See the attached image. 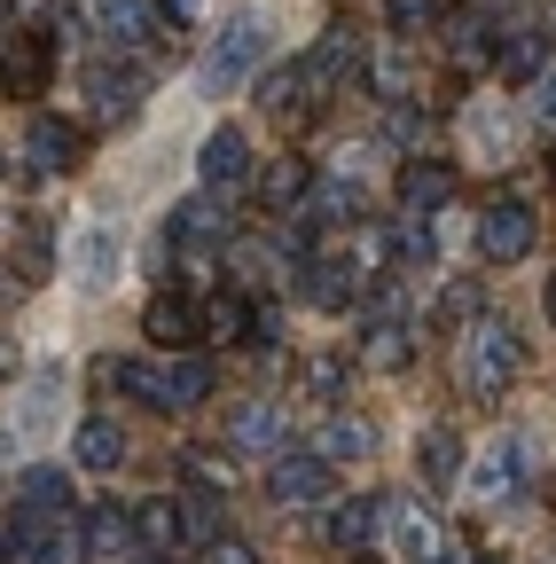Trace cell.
<instances>
[{
    "label": "cell",
    "mask_w": 556,
    "mask_h": 564,
    "mask_svg": "<svg viewBox=\"0 0 556 564\" xmlns=\"http://www.w3.org/2000/svg\"><path fill=\"white\" fill-rule=\"evenodd\" d=\"M95 384L126 392V400H142V408H204L212 400V361H95Z\"/></svg>",
    "instance_id": "6da1fadb"
},
{
    "label": "cell",
    "mask_w": 556,
    "mask_h": 564,
    "mask_svg": "<svg viewBox=\"0 0 556 564\" xmlns=\"http://www.w3.org/2000/svg\"><path fill=\"white\" fill-rule=\"evenodd\" d=\"M517 369H525V337L510 322H470V337H462V392L470 400H502L517 384Z\"/></svg>",
    "instance_id": "7a4b0ae2"
},
{
    "label": "cell",
    "mask_w": 556,
    "mask_h": 564,
    "mask_svg": "<svg viewBox=\"0 0 556 564\" xmlns=\"http://www.w3.org/2000/svg\"><path fill=\"white\" fill-rule=\"evenodd\" d=\"M259 63H266V17H259V9H243V17H228V24H220V40H212V47H204V87L228 95V87L259 79Z\"/></svg>",
    "instance_id": "3957f363"
},
{
    "label": "cell",
    "mask_w": 556,
    "mask_h": 564,
    "mask_svg": "<svg viewBox=\"0 0 556 564\" xmlns=\"http://www.w3.org/2000/svg\"><path fill=\"white\" fill-rule=\"evenodd\" d=\"M55 79V40L47 32H0V95L32 102Z\"/></svg>",
    "instance_id": "277c9868"
},
{
    "label": "cell",
    "mask_w": 556,
    "mask_h": 564,
    "mask_svg": "<svg viewBox=\"0 0 556 564\" xmlns=\"http://www.w3.org/2000/svg\"><path fill=\"white\" fill-rule=\"evenodd\" d=\"M291 70H298V87H306V102H314V95H329L337 79H353V70H361V40L337 24V32H321V40H314Z\"/></svg>",
    "instance_id": "5b68a950"
},
{
    "label": "cell",
    "mask_w": 556,
    "mask_h": 564,
    "mask_svg": "<svg viewBox=\"0 0 556 564\" xmlns=\"http://www.w3.org/2000/svg\"><path fill=\"white\" fill-rule=\"evenodd\" d=\"M377 525L392 533V556H400V564H439V549H447V541H439V518H432L424 502H384Z\"/></svg>",
    "instance_id": "8992f818"
},
{
    "label": "cell",
    "mask_w": 556,
    "mask_h": 564,
    "mask_svg": "<svg viewBox=\"0 0 556 564\" xmlns=\"http://www.w3.org/2000/svg\"><path fill=\"white\" fill-rule=\"evenodd\" d=\"M196 181H204V196H228V188H243V181H251V141H243V126L204 133V150H196Z\"/></svg>",
    "instance_id": "52a82bcc"
},
{
    "label": "cell",
    "mask_w": 556,
    "mask_h": 564,
    "mask_svg": "<svg viewBox=\"0 0 556 564\" xmlns=\"http://www.w3.org/2000/svg\"><path fill=\"white\" fill-rule=\"evenodd\" d=\"M478 251L494 259V267L525 259V251H533V212H525L517 196H494V204L478 212Z\"/></svg>",
    "instance_id": "ba28073f"
},
{
    "label": "cell",
    "mask_w": 556,
    "mask_h": 564,
    "mask_svg": "<svg viewBox=\"0 0 556 564\" xmlns=\"http://www.w3.org/2000/svg\"><path fill=\"white\" fill-rule=\"evenodd\" d=\"M79 126L72 118H55V110H32V126H24V158H32V173H72L79 165Z\"/></svg>",
    "instance_id": "9c48e42d"
},
{
    "label": "cell",
    "mask_w": 556,
    "mask_h": 564,
    "mask_svg": "<svg viewBox=\"0 0 556 564\" xmlns=\"http://www.w3.org/2000/svg\"><path fill=\"white\" fill-rule=\"evenodd\" d=\"M455 165H439V158H407L400 165V212L407 220H424V212H439V204H455Z\"/></svg>",
    "instance_id": "30bf717a"
},
{
    "label": "cell",
    "mask_w": 556,
    "mask_h": 564,
    "mask_svg": "<svg viewBox=\"0 0 556 564\" xmlns=\"http://www.w3.org/2000/svg\"><path fill=\"white\" fill-rule=\"evenodd\" d=\"M165 236H173L188 259H204V251H220V243H228V212H220L212 196H188V204H173Z\"/></svg>",
    "instance_id": "8fae6325"
},
{
    "label": "cell",
    "mask_w": 556,
    "mask_h": 564,
    "mask_svg": "<svg viewBox=\"0 0 556 564\" xmlns=\"http://www.w3.org/2000/svg\"><path fill=\"white\" fill-rule=\"evenodd\" d=\"M517 463H525V440H517V432L486 440L478 463H470V494H478V502H502V494H517Z\"/></svg>",
    "instance_id": "7c38bea8"
},
{
    "label": "cell",
    "mask_w": 556,
    "mask_h": 564,
    "mask_svg": "<svg viewBox=\"0 0 556 564\" xmlns=\"http://www.w3.org/2000/svg\"><path fill=\"white\" fill-rule=\"evenodd\" d=\"M63 510H72V486H63V470H32L24 478V502H17V541H32V533H47Z\"/></svg>",
    "instance_id": "4fadbf2b"
},
{
    "label": "cell",
    "mask_w": 556,
    "mask_h": 564,
    "mask_svg": "<svg viewBox=\"0 0 556 564\" xmlns=\"http://www.w3.org/2000/svg\"><path fill=\"white\" fill-rule=\"evenodd\" d=\"M266 494H274V502H321V494H329V463H321L314 447H306V455H274Z\"/></svg>",
    "instance_id": "5bb4252c"
},
{
    "label": "cell",
    "mask_w": 556,
    "mask_h": 564,
    "mask_svg": "<svg viewBox=\"0 0 556 564\" xmlns=\"http://www.w3.org/2000/svg\"><path fill=\"white\" fill-rule=\"evenodd\" d=\"M87 95H95L102 118H133V102H142V70L118 63V55H102V63H87Z\"/></svg>",
    "instance_id": "9a60e30c"
},
{
    "label": "cell",
    "mask_w": 556,
    "mask_h": 564,
    "mask_svg": "<svg viewBox=\"0 0 556 564\" xmlns=\"http://www.w3.org/2000/svg\"><path fill=\"white\" fill-rule=\"evenodd\" d=\"M228 447H243V455H283V408H274V400H243V408L228 415Z\"/></svg>",
    "instance_id": "2e32d148"
},
{
    "label": "cell",
    "mask_w": 556,
    "mask_h": 564,
    "mask_svg": "<svg viewBox=\"0 0 556 564\" xmlns=\"http://www.w3.org/2000/svg\"><path fill=\"white\" fill-rule=\"evenodd\" d=\"M72 274L87 282V291H110V282H118V228H87L79 243H72Z\"/></svg>",
    "instance_id": "e0dca14e"
},
{
    "label": "cell",
    "mask_w": 556,
    "mask_h": 564,
    "mask_svg": "<svg viewBox=\"0 0 556 564\" xmlns=\"http://www.w3.org/2000/svg\"><path fill=\"white\" fill-rule=\"evenodd\" d=\"M142 329H150V345H196V337H204V314H196L181 291H165V299H150Z\"/></svg>",
    "instance_id": "ac0fdd59"
},
{
    "label": "cell",
    "mask_w": 556,
    "mask_h": 564,
    "mask_svg": "<svg viewBox=\"0 0 556 564\" xmlns=\"http://www.w3.org/2000/svg\"><path fill=\"white\" fill-rule=\"evenodd\" d=\"M361 299V274L345 267V259H306V306L337 314V306H353Z\"/></svg>",
    "instance_id": "d6986e66"
},
{
    "label": "cell",
    "mask_w": 556,
    "mask_h": 564,
    "mask_svg": "<svg viewBox=\"0 0 556 564\" xmlns=\"http://www.w3.org/2000/svg\"><path fill=\"white\" fill-rule=\"evenodd\" d=\"M361 361H369V369H384V377L415 361V337H407V322H400V314H377V322H369V337H361Z\"/></svg>",
    "instance_id": "ffe728a7"
},
{
    "label": "cell",
    "mask_w": 556,
    "mask_h": 564,
    "mask_svg": "<svg viewBox=\"0 0 556 564\" xmlns=\"http://www.w3.org/2000/svg\"><path fill=\"white\" fill-rule=\"evenodd\" d=\"M72 455H79V470H118L126 463V432L110 415H87L79 432H72Z\"/></svg>",
    "instance_id": "44dd1931"
},
{
    "label": "cell",
    "mask_w": 556,
    "mask_h": 564,
    "mask_svg": "<svg viewBox=\"0 0 556 564\" xmlns=\"http://www.w3.org/2000/svg\"><path fill=\"white\" fill-rule=\"evenodd\" d=\"M415 470H424L432 494H447V486L462 478V440L447 432V423H432V432H424V447H415Z\"/></svg>",
    "instance_id": "7402d4cb"
},
{
    "label": "cell",
    "mask_w": 556,
    "mask_h": 564,
    "mask_svg": "<svg viewBox=\"0 0 556 564\" xmlns=\"http://www.w3.org/2000/svg\"><path fill=\"white\" fill-rule=\"evenodd\" d=\"M321 541H329V549H345V556L369 549V541H377V502H337V510L321 518Z\"/></svg>",
    "instance_id": "603a6c76"
},
{
    "label": "cell",
    "mask_w": 556,
    "mask_h": 564,
    "mask_svg": "<svg viewBox=\"0 0 556 564\" xmlns=\"http://www.w3.org/2000/svg\"><path fill=\"white\" fill-rule=\"evenodd\" d=\"M95 24H102V40L133 47V40L157 24V0H95Z\"/></svg>",
    "instance_id": "cb8c5ba5"
},
{
    "label": "cell",
    "mask_w": 556,
    "mask_h": 564,
    "mask_svg": "<svg viewBox=\"0 0 556 564\" xmlns=\"http://www.w3.org/2000/svg\"><path fill=\"white\" fill-rule=\"evenodd\" d=\"M24 564H87V525L55 518L47 533H32V541H24Z\"/></svg>",
    "instance_id": "d4e9b609"
},
{
    "label": "cell",
    "mask_w": 556,
    "mask_h": 564,
    "mask_svg": "<svg viewBox=\"0 0 556 564\" xmlns=\"http://www.w3.org/2000/svg\"><path fill=\"white\" fill-rule=\"evenodd\" d=\"M306 188H314L306 158H283V165H266V173H259V204H266V212H291V204H306Z\"/></svg>",
    "instance_id": "484cf974"
},
{
    "label": "cell",
    "mask_w": 556,
    "mask_h": 564,
    "mask_svg": "<svg viewBox=\"0 0 556 564\" xmlns=\"http://www.w3.org/2000/svg\"><path fill=\"white\" fill-rule=\"evenodd\" d=\"M369 447H377V432H369L361 415H329V423H321V447H314V455H321V463H337V455H369Z\"/></svg>",
    "instance_id": "4316f807"
},
{
    "label": "cell",
    "mask_w": 556,
    "mask_h": 564,
    "mask_svg": "<svg viewBox=\"0 0 556 564\" xmlns=\"http://www.w3.org/2000/svg\"><path fill=\"white\" fill-rule=\"evenodd\" d=\"M541 70H548V32H517L510 47H502V79H541Z\"/></svg>",
    "instance_id": "83f0119b"
},
{
    "label": "cell",
    "mask_w": 556,
    "mask_h": 564,
    "mask_svg": "<svg viewBox=\"0 0 556 564\" xmlns=\"http://www.w3.org/2000/svg\"><path fill=\"white\" fill-rule=\"evenodd\" d=\"M173 510H181V541H196V549H212V541H220V502H212L204 486L188 494V502H173Z\"/></svg>",
    "instance_id": "f1b7e54d"
},
{
    "label": "cell",
    "mask_w": 556,
    "mask_h": 564,
    "mask_svg": "<svg viewBox=\"0 0 556 564\" xmlns=\"http://www.w3.org/2000/svg\"><path fill=\"white\" fill-rule=\"evenodd\" d=\"M259 110H274V118L306 110V87H298V70H259Z\"/></svg>",
    "instance_id": "f546056e"
},
{
    "label": "cell",
    "mask_w": 556,
    "mask_h": 564,
    "mask_svg": "<svg viewBox=\"0 0 556 564\" xmlns=\"http://www.w3.org/2000/svg\"><path fill=\"white\" fill-rule=\"evenodd\" d=\"M126 541H133V510L95 502V518H87V549H126Z\"/></svg>",
    "instance_id": "4dcf8cb0"
},
{
    "label": "cell",
    "mask_w": 556,
    "mask_h": 564,
    "mask_svg": "<svg viewBox=\"0 0 556 564\" xmlns=\"http://www.w3.org/2000/svg\"><path fill=\"white\" fill-rule=\"evenodd\" d=\"M133 533H142L150 549H173L181 541V510L173 502H142V510H133Z\"/></svg>",
    "instance_id": "1f68e13d"
},
{
    "label": "cell",
    "mask_w": 556,
    "mask_h": 564,
    "mask_svg": "<svg viewBox=\"0 0 556 564\" xmlns=\"http://www.w3.org/2000/svg\"><path fill=\"white\" fill-rule=\"evenodd\" d=\"M47 259H55V236H47V220L32 212V220H24V236H17V267L40 282V274H47Z\"/></svg>",
    "instance_id": "d6a6232c"
},
{
    "label": "cell",
    "mask_w": 556,
    "mask_h": 564,
    "mask_svg": "<svg viewBox=\"0 0 556 564\" xmlns=\"http://www.w3.org/2000/svg\"><path fill=\"white\" fill-rule=\"evenodd\" d=\"M204 329H212L220 345H251V306L243 299H220L212 314H204Z\"/></svg>",
    "instance_id": "836d02e7"
},
{
    "label": "cell",
    "mask_w": 556,
    "mask_h": 564,
    "mask_svg": "<svg viewBox=\"0 0 556 564\" xmlns=\"http://www.w3.org/2000/svg\"><path fill=\"white\" fill-rule=\"evenodd\" d=\"M384 17H392V32H424L439 17V0H384Z\"/></svg>",
    "instance_id": "e575fe53"
},
{
    "label": "cell",
    "mask_w": 556,
    "mask_h": 564,
    "mask_svg": "<svg viewBox=\"0 0 556 564\" xmlns=\"http://www.w3.org/2000/svg\"><path fill=\"white\" fill-rule=\"evenodd\" d=\"M337 384H345V352H321V361H306V392H314V400H329Z\"/></svg>",
    "instance_id": "d590c367"
},
{
    "label": "cell",
    "mask_w": 556,
    "mask_h": 564,
    "mask_svg": "<svg viewBox=\"0 0 556 564\" xmlns=\"http://www.w3.org/2000/svg\"><path fill=\"white\" fill-rule=\"evenodd\" d=\"M494 55V24H462L455 32V63H486Z\"/></svg>",
    "instance_id": "8d00e7d4"
},
{
    "label": "cell",
    "mask_w": 556,
    "mask_h": 564,
    "mask_svg": "<svg viewBox=\"0 0 556 564\" xmlns=\"http://www.w3.org/2000/svg\"><path fill=\"white\" fill-rule=\"evenodd\" d=\"M470 306H478V282H470V291H462V282H455V291H447V299H439V322H462V314H470Z\"/></svg>",
    "instance_id": "74e56055"
},
{
    "label": "cell",
    "mask_w": 556,
    "mask_h": 564,
    "mask_svg": "<svg viewBox=\"0 0 556 564\" xmlns=\"http://www.w3.org/2000/svg\"><path fill=\"white\" fill-rule=\"evenodd\" d=\"M204 564H259V556H251V549H243V541H228V533H220V541H212V549H204Z\"/></svg>",
    "instance_id": "f35d334b"
},
{
    "label": "cell",
    "mask_w": 556,
    "mask_h": 564,
    "mask_svg": "<svg viewBox=\"0 0 556 564\" xmlns=\"http://www.w3.org/2000/svg\"><path fill=\"white\" fill-rule=\"evenodd\" d=\"M533 118L556 126V70H541V87H533Z\"/></svg>",
    "instance_id": "ab89813d"
},
{
    "label": "cell",
    "mask_w": 556,
    "mask_h": 564,
    "mask_svg": "<svg viewBox=\"0 0 556 564\" xmlns=\"http://www.w3.org/2000/svg\"><path fill=\"white\" fill-rule=\"evenodd\" d=\"M165 24H196V0H165Z\"/></svg>",
    "instance_id": "60d3db41"
},
{
    "label": "cell",
    "mask_w": 556,
    "mask_h": 564,
    "mask_svg": "<svg viewBox=\"0 0 556 564\" xmlns=\"http://www.w3.org/2000/svg\"><path fill=\"white\" fill-rule=\"evenodd\" d=\"M0 377H17V345L9 337H0Z\"/></svg>",
    "instance_id": "b9f144b4"
},
{
    "label": "cell",
    "mask_w": 556,
    "mask_h": 564,
    "mask_svg": "<svg viewBox=\"0 0 556 564\" xmlns=\"http://www.w3.org/2000/svg\"><path fill=\"white\" fill-rule=\"evenodd\" d=\"M541 306H548V322H556V274H548V291H541Z\"/></svg>",
    "instance_id": "7bdbcfd3"
},
{
    "label": "cell",
    "mask_w": 556,
    "mask_h": 564,
    "mask_svg": "<svg viewBox=\"0 0 556 564\" xmlns=\"http://www.w3.org/2000/svg\"><path fill=\"white\" fill-rule=\"evenodd\" d=\"M9 556H17V541H9V533H0V564H9Z\"/></svg>",
    "instance_id": "ee69618b"
},
{
    "label": "cell",
    "mask_w": 556,
    "mask_h": 564,
    "mask_svg": "<svg viewBox=\"0 0 556 564\" xmlns=\"http://www.w3.org/2000/svg\"><path fill=\"white\" fill-rule=\"evenodd\" d=\"M142 564H173V556H142Z\"/></svg>",
    "instance_id": "f6af8a7d"
},
{
    "label": "cell",
    "mask_w": 556,
    "mask_h": 564,
    "mask_svg": "<svg viewBox=\"0 0 556 564\" xmlns=\"http://www.w3.org/2000/svg\"><path fill=\"white\" fill-rule=\"evenodd\" d=\"M9 9H17V0H0V17H9Z\"/></svg>",
    "instance_id": "bcb514c9"
},
{
    "label": "cell",
    "mask_w": 556,
    "mask_h": 564,
    "mask_svg": "<svg viewBox=\"0 0 556 564\" xmlns=\"http://www.w3.org/2000/svg\"><path fill=\"white\" fill-rule=\"evenodd\" d=\"M0 173H9V158H0Z\"/></svg>",
    "instance_id": "7dc6e473"
},
{
    "label": "cell",
    "mask_w": 556,
    "mask_h": 564,
    "mask_svg": "<svg viewBox=\"0 0 556 564\" xmlns=\"http://www.w3.org/2000/svg\"><path fill=\"white\" fill-rule=\"evenodd\" d=\"M548 173H556V158H548Z\"/></svg>",
    "instance_id": "c3c4849f"
}]
</instances>
